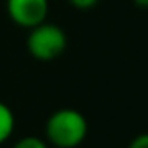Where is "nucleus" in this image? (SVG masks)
Here are the masks:
<instances>
[{"label":"nucleus","mask_w":148,"mask_h":148,"mask_svg":"<svg viewBox=\"0 0 148 148\" xmlns=\"http://www.w3.org/2000/svg\"><path fill=\"white\" fill-rule=\"evenodd\" d=\"M88 134V121L76 109H59L45 122V136L57 148L79 147Z\"/></svg>","instance_id":"obj_1"},{"label":"nucleus","mask_w":148,"mask_h":148,"mask_svg":"<svg viewBox=\"0 0 148 148\" xmlns=\"http://www.w3.org/2000/svg\"><path fill=\"white\" fill-rule=\"evenodd\" d=\"M66 47H67V36L64 29L47 21L33 26L26 38V48L29 55L41 62L55 60L64 53Z\"/></svg>","instance_id":"obj_2"},{"label":"nucleus","mask_w":148,"mask_h":148,"mask_svg":"<svg viewBox=\"0 0 148 148\" xmlns=\"http://www.w3.org/2000/svg\"><path fill=\"white\" fill-rule=\"evenodd\" d=\"M7 14L14 24L31 29L48 16V0H7Z\"/></svg>","instance_id":"obj_3"},{"label":"nucleus","mask_w":148,"mask_h":148,"mask_svg":"<svg viewBox=\"0 0 148 148\" xmlns=\"http://www.w3.org/2000/svg\"><path fill=\"white\" fill-rule=\"evenodd\" d=\"M14 126H16V119H14L10 107L0 102V145H3L10 138Z\"/></svg>","instance_id":"obj_4"},{"label":"nucleus","mask_w":148,"mask_h":148,"mask_svg":"<svg viewBox=\"0 0 148 148\" xmlns=\"http://www.w3.org/2000/svg\"><path fill=\"white\" fill-rule=\"evenodd\" d=\"M12 148H48L47 141H43L41 138L36 136H24L21 138Z\"/></svg>","instance_id":"obj_5"},{"label":"nucleus","mask_w":148,"mask_h":148,"mask_svg":"<svg viewBox=\"0 0 148 148\" xmlns=\"http://www.w3.org/2000/svg\"><path fill=\"white\" fill-rule=\"evenodd\" d=\"M69 3L73 5L74 9H79V10H88L91 7H95L98 3V0H69Z\"/></svg>","instance_id":"obj_6"},{"label":"nucleus","mask_w":148,"mask_h":148,"mask_svg":"<svg viewBox=\"0 0 148 148\" xmlns=\"http://www.w3.org/2000/svg\"><path fill=\"white\" fill-rule=\"evenodd\" d=\"M127 148H148V133H143V134H138Z\"/></svg>","instance_id":"obj_7"},{"label":"nucleus","mask_w":148,"mask_h":148,"mask_svg":"<svg viewBox=\"0 0 148 148\" xmlns=\"http://www.w3.org/2000/svg\"><path fill=\"white\" fill-rule=\"evenodd\" d=\"M133 3L140 9H148V0H133Z\"/></svg>","instance_id":"obj_8"}]
</instances>
